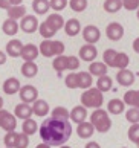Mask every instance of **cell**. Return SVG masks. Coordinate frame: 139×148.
Wrapping results in <instances>:
<instances>
[{
    "instance_id": "cell-54",
    "label": "cell",
    "mask_w": 139,
    "mask_h": 148,
    "mask_svg": "<svg viewBox=\"0 0 139 148\" xmlns=\"http://www.w3.org/2000/svg\"><path fill=\"white\" fill-rule=\"evenodd\" d=\"M136 17H138V20H139V9H138V14H136Z\"/></svg>"
},
{
    "instance_id": "cell-55",
    "label": "cell",
    "mask_w": 139,
    "mask_h": 148,
    "mask_svg": "<svg viewBox=\"0 0 139 148\" xmlns=\"http://www.w3.org/2000/svg\"><path fill=\"white\" fill-rule=\"evenodd\" d=\"M136 145H138V148H139V142H138V144H136Z\"/></svg>"
},
{
    "instance_id": "cell-19",
    "label": "cell",
    "mask_w": 139,
    "mask_h": 148,
    "mask_svg": "<svg viewBox=\"0 0 139 148\" xmlns=\"http://www.w3.org/2000/svg\"><path fill=\"white\" fill-rule=\"evenodd\" d=\"M107 67L109 66L105 64L104 61H92L90 66H89V72H90L92 76H103L107 75Z\"/></svg>"
},
{
    "instance_id": "cell-36",
    "label": "cell",
    "mask_w": 139,
    "mask_h": 148,
    "mask_svg": "<svg viewBox=\"0 0 139 148\" xmlns=\"http://www.w3.org/2000/svg\"><path fill=\"white\" fill-rule=\"evenodd\" d=\"M87 0H69V6L74 12H83L87 9Z\"/></svg>"
},
{
    "instance_id": "cell-7",
    "label": "cell",
    "mask_w": 139,
    "mask_h": 148,
    "mask_svg": "<svg viewBox=\"0 0 139 148\" xmlns=\"http://www.w3.org/2000/svg\"><path fill=\"white\" fill-rule=\"evenodd\" d=\"M105 35H107V38L112 41H119L121 38L124 37V28H122V25L118 23V21H112V23H109V26L105 28Z\"/></svg>"
},
{
    "instance_id": "cell-16",
    "label": "cell",
    "mask_w": 139,
    "mask_h": 148,
    "mask_svg": "<svg viewBox=\"0 0 139 148\" xmlns=\"http://www.w3.org/2000/svg\"><path fill=\"white\" fill-rule=\"evenodd\" d=\"M64 32L69 37H75L81 32V23L78 18H69L64 23Z\"/></svg>"
},
{
    "instance_id": "cell-21",
    "label": "cell",
    "mask_w": 139,
    "mask_h": 148,
    "mask_svg": "<svg viewBox=\"0 0 139 148\" xmlns=\"http://www.w3.org/2000/svg\"><path fill=\"white\" fill-rule=\"evenodd\" d=\"M6 14H8V18L21 20L26 15V8L23 6V5H19V6H9L6 9Z\"/></svg>"
},
{
    "instance_id": "cell-46",
    "label": "cell",
    "mask_w": 139,
    "mask_h": 148,
    "mask_svg": "<svg viewBox=\"0 0 139 148\" xmlns=\"http://www.w3.org/2000/svg\"><path fill=\"white\" fill-rule=\"evenodd\" d=\"M84 148H101V147H99L98 142L90 140V142H87V144H86V147H84Z\"/></svg>"
},
{
    "instance_id": "cell-44",
    "label": "cell",
    "mask_w": 139,
    "mask_h": 148,
    "mask_svg": "<svg viewBox=\"0 0 139 148\" xmlns=\"http://www.w3.org/2000/svg\"><path fill=\"white\" fill-rule=\"evenodd\" d=\"M122 8H125L127 11H138L139 9V0H121Z\"/></svg>"
},
{
    "instance_id": "cell-20",
    "label": "cell",
    "mask_w": 139,
    "mask_h": 148,
    "mask_svg": "<svg viewBox=\"0 0 139 148\" xmlns=\"http://www.w3.org/2000/svg\"><path fill=\"white\" fill-rule=\"evenodd\" d=\"M46 23L57 32L61 28H64V18H63V15H60V14H49L47 18H46Z\"/></svg>"
},
{
    "instance_id": "cell-47",
    "label": "cell",
    "mask_w": 139,
    "mask_h": 148,
    "mask_svg": "<svg viewBox=\"0 0 139 148\" xmlns=\"http://www.w3.org/2000/svg\"><path fill=\"white\" fill-rule=\"evenodd\" d=\"M9 6H11L9 0H0V8H2V9H8Z\"/></svg>"
},
{
    "instance_id": "cell-34",
    "label": "cell",
    "mask_w": 139,
    "mask_h": 148,
    "mask_svg": "<svg viewBox=\"0 0 139 148\" xmlns=\"http://www.w3.org/2000/svg\"><path fill=\"white\" fill-rule=\"evenodd\" d=\"M38 32H40V35L44 38V40H51V38L57 34V31L52 29L51 26H49L46 21H41V25H40V28H38Z\"/></svg>"
},
{
    "instance_id": "cell-5",
    "label": "cell",
    "mask_w": 139,
    "mask_h": 148,
    "mask_svg": "<svg viewBox=\"0 0 139 148\" xmlns=\"http://www.w3.org/2000/svg\"><path fill=\"white\" fill-rule=\"evenodd\" d=\"M19 95H20L21 102H26V104H34L38 99V90L34 86H29V84L21 86Z\"/></svg>"
},
{
    "instance_id": "cell-3",
    "label": "cell",
    "mask_w": 139,
    "mask_h": 148,
    "mask_svg": "<svg viewBox=\"0 0 139 148\" xmlns=\"http://www.w3.org/2000/svg\"><path fill=\"white\" fill-rule=\"evenodd\" d=\"M90 122L93 124L95 130L99 131V133H107L112 128V121H110L109 112L103 110V108H95V112H92Z\"/></svg>"
},
{
    "instance_id": "cell-26",
    "label": "cell",
    "mask_w": 139,
    "mask_h": 148,
    "mask_svg": "<svg viewBox=\"0 0 139 148\" xmlns=\"http://www.w3.org/2000/svg\"><path fill=\"white\" fill-rule=\"evenodd\" d=\"M124 102L130 107L139 108V90H127L124 93Z\"/></svg>"
},
{
    "instance_id": "cell-24",
    "label": "cell",
    "mask_w": 139,
    "mask_h": 148,
    "mask_svg": "<svg viewBox=\"0 0 139 148\" xmlns=\"http://www.w3.org/2000/svg\"><path fill=\"white\" fill-rule=\"evenodd\" d=\"M93 83V78L90 72H78V89H90Z\"/></svg>"
},
{
    "instance_id": "cell-28",
    "label": "cell",
    "mask_w": 139,
    "mask_h": 148,
    "mask_svg": "<svg viewBox=\"0 0 139 148\" xmlns=\"http://www.w3.org/2000/svg\"><path fill=\"white\" fill-rule=\"evenodd\" d=\"M67 58L66 55H58L54 58V63H52V67L57 73H63L64 70H67Z\"/></svg>"
},
{
    "instance_id": "cell-35",
    "label": "cell",
    "mask_w": 139,
    "mask_h": 148,
    "mask_svg": "<svg viewBox=\"0 0 139 148\" xmlns=\"http://www.w3.org/2000/svg\"><path fill=\"white\" fill-rule=\"evenodd\" d=\"M51 113H52V118L60 119V121H69L70 119V112L66 107H55Z\"/></svg>"
},
{
    "instance_id": "cell-51",
    "label": "cell",
    "mask_w": 139,
    "mask_h": 148,
    "mask_svg": "<svg viewBox=\"0 0 139 148\" xmlns=\"http://www.w3.org/2000/svg\"><path fill=\"white\" fill-rule=\"evenodd\" d=\"M35 148H51V145H47V144H44V142H43V144H38Z\"/></svg>"
},
{
    "instance_id": "cell-45",
    "label": "cell",
    "mask_w": 139,
    "mask_h": 148,
    "mask_svg": "<svg viewBox=\"0 0 139 148\" xmlns=\"http://www.w3.org/2000/svg\"><path fill=\"white\" fill-rule=\"evenodd\" d=\"M80 58L75 57V55H69L67 58V70H76L80 67Z\"/></svg>"
},
{
    "instance_id": "cell-43",
    "label": "cell",
    "mask_w": 139,
    "mask_h": 148,
    "mask_svg": "<svg viewBox=\"0 0 139 148\" xmlns=\"http://www.w3.org/2000/svg\"><path fill=\"white\" fill-rule=\"evenodd\" d=\"M49 3L54 11H63L69 5V0H49Z\"/></svg>"
},
{
    "instance_id": "cell-56",
    "label": "cell",
    "mask_w": 139,
    "mask_h": 148,
    "mask_svg": "<svg viewBox=\"0 0 139 148\" xmlns=\"http://www.w3.org/2000/svg\"><path fill=\"white\" fill-rule=\"evenodd\" d=\"M122 148H127V147H122Z\"/></svg>"
},
{
    "instance_id": "cell-18",
    "label": "cell",
    "mask_w": 139,
    "mask_h": 148,
    "mask_svg": "<svg viewBox=\"0 0 139 148\" xmlns=\"http://www.w3.org/2000/svg\"><path fill=\"white\" fill-rule=\"evenodd\" d=\"M19 29H20V23H17V20H12V18H6L2 25L3 34L9 37H14L19 32Z\"/></svg>"
},
{
    "instance_id": "cell-9",
    "label": "cell",
    "mask_w": 139,
    "mask_h": 148,
    "mask_svg": "<svg viewBox=\"0 0 139 148\" xmlns=\"http://www.w3.org/2000/svg\"><path fill=\"white\" fill-rule=\"evenodd\" d=\"M80 60H83V61H87V63H92L95 61L96 57H98V51L95 45H89V43H86L84 46L80 47Z\"/></svg>"
},
{
    "instance_id": "cell-2",
    "label": "cell",
    "mask_w": 139,
    "mask_h": 148,
    "mask_svg": "<svg viewBox=\"0 0 139 148\" xmlns=\"http://www.w3.org/2000/svg\"><path fill=\"white\" fill-rule=\"evenodd\" d=\"M103 102H104L103 92L96 87L86 89L81 95V106H84L86 108H101Z\"/></svg>"
},
{
    "instance_id": "cell-50",
    "label": "cell",
    "mask_w": 139,
    "mask_h": 148,
    "mask_svg": "<svg viewBox=\"0 0 139 148\" xmlns=\"http://www.w3.org/2000/svg\"><path fill=\"white\" fill-rule=\"evenodd\" d=\"M11 6H19V5H23V0H9Z\"/></svg>"
},
{
    "instance_id": "cell-49",
    "label": "cell",
    "mask_w": 139,
    "mask_h": 148,
    "mask_svg": "<svg viewBox=\"0 0 139 148\" xmlns=\"http://www.w3.org/2000/svg\"><path fill=\"white\" fill-rule=\"evenodd\" d=\"M5 63H6V53L0 51V66H2V64H5Z\"/></svg>"
},
{
    "instance_id": "cell-29",
    "label": "cell",
    "mask_w": 139,
    "mask_h": 148,
    "mask_svg": "<svg viewBox=\"0 0 139 148\" xmlns=\"http://www.w3.org/2000/svg\"><path fill=\"white\" fill-rule=\"evenodd\" d=\"M32 9H34L35 14H47V11L51 9V3L49 0H34L32 2Z\"/></svg>"
},
{
    "instance_id": "cell-4",
    "label": "cell",
    "mask_w": 139,
    "mask_h": 148,
    "mask_svg": "<svg viewBox=\"0 0 139 148\" xmlns=\"http://www.w3.org/2000/svg\"><path fill=\"white\" fill-rule=\"evenodd\" d=\"M15 127H17L15 114L2 108V110H0V128H3L8 133V131H15Z\"/></svg>"
},
{
    "instance_id": "cell-40",
    "label": "cell",
    "mask_w": 139,
    "mask_h": 148,
    "mask_svg": "<svg viewBox=\"0 0 139 148\" xmlns=\"http://www.w3.org/2000/svg\"><path fill=\"white\" fill-rule=\"evenodd\" d=\"M29 145V138L25 133H17V140H15V147L14 148H28Z\"/></svg>"
},
{
    "instance_id": "cell-17",
    "label": "cell",
    "mask_w": 139,
    "mask_h": 148,
    "mask_svg": "<svg viewBox=\"0 0 139 148\" xmlns=\"http://www.w3.org/2000/svg\"><path fill=\"white\" fill-rule=\"evenodd\" d=\"M93 131H95L93 124L92 122H87V121L78 124V127H76V134H78L81 139H89L90 136H93Z\"/></svg>"
},
{
    "instance_id": "cell-57",
    "label": "cell",
    "mask_w": 139,
    "mask_h": 148,
    "mask_svg": "<svg viewBox=\"0 0 139 148\" xmlns=\"http://www.w3.org/2000/svg\"><path fill=\"white\" fill-rule=\"evenodd\" d=\"M6 148H9V147H6Z\"/></svg>"
},
{
    "instance_id": "cell-25",
    "label": "cell",
    "mask_w": 139,
    "mask_h": 148,
    "mask_svg": "<svg viewBox=\"0 0 139 148\" xmlns=\"http://www.w3.org/2000/svg\"><path fill=\"white\" fill-rule=\"evenodd\" d=\"M125 110V102L121 99H112L107 104V112L112 114H121Z\"/></svg>"
},
{
    "instance_id": "cell-42",
    "label": "cell",
    "mask_w": 139,
    "mask_h": 148,
    "mask_svg": "<svg viewBox=\"0 0 139 148\" xmlns=\"http://www.w3.org/2000/svg\"><path fill=\"white\" fill-rule=\"evenodd\" d=\"M116 52L115 49H107V51L104 52V55H103V60H104V63L109 66V67H112V64H113V60L116 57Z\"/></svg>"
},
{
    "instance_id": "cell-15",
    "label": "cell",
    "mask_w": 139,
    "mask_h": 148,
    "mask_svg": "<svg viewBox=\"0 0 139 148\" xmlns=\"http://www.w3.org/2000/svg\"><path fill=\"white\" fill-rule=\"evenodd\" d=\"M3 92L6 93V95H15L17 92H20L21 89V84L17 78H14V76H11V78L5 79L3 81Z\"/></svg>"
},
{
    "instance_id": "cell-10",
    "label": "cell",
    "mask_w": 139,
    "mask_h": 148,
    "mask_svg": "<svg viewBox=\"0 0 139 148\" xmlns=\"http://www.w3.org/2000/svg\"><path fill=\"white\" fill-rule=\"evenodd\" d=\"M99 37H101V31L95 25H89L83 29V38H84V41L89 43V45H95L99 40Z\"/></svg>"
},
{
    "instance_id": "cell-31",
    "label": "cell",
    "mask_w": 139,
    "mask_h": 148,
    "mask_svg": "<svg viewBox=\"0 0 139 148\" xmlns=\"http://www.w3.org/2000/svg\"><path fill=\"white\" fill-rule=\"evenodd\" d=\"M129 63H130L129 55H127V53H124V52H118V53H116V57H115V60H113L112 67H116V69H127Z\"/></svg>"
},
{
    "instance_id": "cell-37",
    "label": "cell",
    "mask_w": 139,
    "mask_h": 148,
    "mask_svg": "<svg viewBox=\"0 0 139 148\" xmlns=\"http://www.w3.org/2000/svg\"><path fill=\"white\" fill-rule=\"evenodd\" d=\"M125 119L130 124H139V108L138 107H130L125 112Z\"/></svg>"
},
{
    "instance_id": "cell-14",
    "label": "cell",
    "mask_w": 139,
    "mask_h": 148,
    "mask_svg": "<svg viewBox=\"0 0 139 148\" xmlns=\"http://www.w3.org/2000/svg\"><path fill=\"white\" fill-rule=\"evenodd\" d=\"M40 55V49L32 43H28L23 46V51H21V58L25 61H35V58Z\"/></svg>"
},
{
    "instance_id": "cell-27",
    "label": "cell",
    "mask_w": 139,
    "mask_h": 148,
    "mask_svg": "<svg viewBox=\"0 0 139 148\" xmlns=\"http://www.w3.org/2000/svg\"><path fill=\"white\" fill-rule=\"evenodd\" d=\"M38 49H40V53L43 57H46V58L55 57V53H54V40H43L40 43V46H38Z\"/></svg>"
},
{
    "instance_id": "cell-22",
    "label": "cell",
    "mask_w": 139,
    "mask_h": 148,
    "mask_svg": "<svg viewBox=\"0 0 139 148\" xmlns=\"http://www.w3.org/2000/svg\"><path fill=\"white\" fill-rule=\"evenodd\" d=\"M32 110H34V114L37 116H46V114L51 112L49 110V104L44 101V99H37L34 104H32Z\"/></svg>"
},
{
    "instance_id": "cell-11",
    "label": "cell",
    "mask_w": 139,
    "mask_h": 148,
    "mask_svg": "<svg viewBox=\"0 0 139 148\" xmlns=\"http://www.w3.org/2000/svg\"><path fill=\"white\" fill-rule=\"evenodd\" d=\"M14 114H15V118L26 121V119H29L32 114H34V110H32V106H31V104L21 102V104H17V106H15Z\"/></svg>"
},
{
    "instance_id": "cell-30",
    "label": "cell",
    "mask_w": 139,
    "mask_h": 148,
    "mask_svg": "<svg viewBox=\"0 0 139 148\" xmlns=\"http://www.w3.org/2000/svg\"><path fill=\"white\" fill-rule=\"evenodd\" d=\"M112 86H113V79L110 78L109 75H103V76H99L98 81H96V89H99L103 93L109 92V90H112Z\"/></svg>"
},
{
    "instance_id": "cell-39",
    "label": "cell",
    "mask_w": 139,
    "mask_h": 148,
    "mask_svg": "<svg viewBox=\"0 0 139 148\" xmlns=\"http://www.w3.org/2000/svg\"><path fill=\"white\" fill-rule=\"evenodd\" d=\"M64 84L67 89H78V73H69L64 79Z\"/></svg>"
},
{
    "instance_id": "cell-48",
    "label": "cell",
    "mask_w": 139,
    "mask_h": 148,
    "mask_svg": "<svg viewBox=\"0 0 139 148\" xmlns=\"http://www.w3.org/2000/svg\"><path fill=\"white\" fill-rule=\"evenodd\" d=\"M133 51L136 53H139V37L135 38V41H133Z\"/></svg>"
},
{
    "instance_id": "cell-13",
    "label": "cell",
    "mask_w": 139,
    "mask_h": 148,
    "mask_svg": "<svg viewBox=\"0 0 139 148\" xmlns=\"http://www.w3.org/2000/svg\"><path fill=\"white\" fill-rule=\"evenodd\" d=\"M87 119V108L84 106H75L70 110V121L74 124H81Z\"/></svg>"
},
{
    "instance_id": "cell-38",
    "label": "cell",
    "mask_w": 139,
    "mask_h": 148,
    "mask_svg": "<svg viewBox=\"0 0 139 148\" xmlns=\"http://www.w3.org/2000/svg\"><path fill=\"white\" fill-rule=\"evenodd\" d=\"M127 136L133 144H138L139 142V124H131L129 131H127Z\"/></svg>"
},
{
    "instance_id": "cell-6",
    "label": "cell",
    "mask_w": 139,
    "mask_h": 148,
    "mask_svg": "<svg viewBox=\"0 0 139 148\" xmlns=\"http://www.w3.org/2000/svg\"><path fill=\"white\" fill-rule=\"evenodd\" d=\"M40 28V23H38V20L35 15H25L23 18L20 20V29L26 32V34H34L35 31H38Z\"/></svg>"
},
{
    "instance_id": "cell-12",
    "label": "cell",
    "mask_w": 139,
    "mask_h": 148,
    "mask_svg": "<svg viewBox=\"0 0 139 148\" xmlns=\"http://www.w3.org/2000/svg\"><path fill=\"white\" fill-rule=\"evenodd\" d=\"M23 43L17 38H14V40H9L8 45H6V55L12 57V58H19L21 57V51H23Z\"/></svg>"
},
{
    "instance_id": "cell-53",
    "label": "cell",
    "mask_w": 139,
    "mask_h": 148,
    "mask_svg": "<svg viewBox=\"0 0 139 148\" xmlns=\"http://www.w3.org/2000/svg\"><path fill=\"white\" fill-rule=\"evenodd\" d=\"M60 148H70V147H67V145H61Z\"/></svg>"
},
{
    "instance_id": "cell-52",
    "label": "cell",
    "mask_w": 139,
    "mask_h": 148,
    "mask_svg": "<svg viewBox=\"0 0 139 148\" xmlns=\"http://www.w3.org/2000/svg\"><path fill=\"white\" fill-rule=\"evenodd\" d=\"M3 108V99H2V96H0V110Z\"/></svg>"
},
{
    "instance_id": "cell-23",
    "label": "cell",
    "mask_w": 139,
    "mask_h": 148,
    "mask_svg": "<svg viewBox=\"0 0 139 148\" xmlns=\"http://www.w3.org/2000/svg\"><path fill=\"white\" fill-rule=\"evenodd\" d=\"M38 73V66L34 61H25L21 66V75L26 76V78H34Z\"/></svg>"
},
{
    "instance_id": "cell-1",
    "label": "cell",
    "mask_w": 139,
    "mask_h": 148,
    "mask_svg": "<svg viewBox=\"0 0 139 148\" xmlns=\"http://www.w3.org/2000/svg\"><path fill=\"white\" fill-rule=\"evenodd\" d=\"M38 133H40V138L44 144L51 147H61L70 139L72 125L69 121H60L51 116L43 121Z\"/></svg>"
},
{
    "instance_id": "cell-32",
    "label": "cell",
    "mask_w": 139,
    "mask_h": 148,
    "mask_svg": "<svg viewBox=\"0 0 139 148\" xmlns=\"http://www.w3.org/2000/svg\"><path fill=\"white\" fill-rule=\"evenodd\" d=\"M21 127H23V133L25 134H28V136H32V134H35L38 130V124L35 122L34 119H26V121H23V124H21Z\"/></svg>"
},
{
    "instance_id": "cell-8",
    "label": "cell",
    "mask_w": 139,
    "mask_h": 148,
    "mask_svg": "<svg viewBox=\"0 0 139 148\" xmlns=\"http://www.w3.org/2000/svg\"><path fill=\"white\" fill-rule=\"evenodd\" d=\"M135 79H136L135 73H133L131 70H129V69H119L118 73H116V83H118L119 86H122V87L133 86Z\"/></svg>"
},
{
    "instance_id": "cell-41",
    "label": "cell",
    "mask_w": 139,
    "mask_h": 148,
    "mask_svg": "<svg viewBox=\"0 0 139 148\" xmlns=\"http://www.w3.org/2000/svg\"><path fill=\"white\" fill-rule=\"evenodd\" d=\"M15 140H17V133L15 131H8L6 134H5V147H9V148H14L15 147Z\"/></svg>"
},
{
    "instance_id": "cell-33",
    "label": "cell",
    "mask_w": 139,
    "mask_h": 148,
    "mask_svg": "<svg viewBox=\"0 0 139 148\" xmlns=\"http://www.w3.org/2000/svg\"><path fill=\"white\" fill-rule=\"evenodd\" d=\"M103 8H104L105 12L115 14V12H118V11L122 8V2H121V0H105L104 5H103Z\"/></svg>"
}]
</instances>
